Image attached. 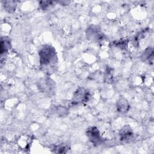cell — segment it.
<instances>
[{"mask_svg":"<svg viewBox=\"0 0 154 154\" xmlns=\"http://www.w3.org/2000/svg\"><path fill=\"white\" fill-rule=\"evenodd\" d=\"M69 149V147L68 145L65 144H58V146H55L54 147V152L55 153H66Z\"/></svg>","mask_w":154,"mask_h":154,"instance_id":"cell-12","label":"cell"},{"mask_svg":"<svg viewBox=\"0 0 154 154\" xmlns=\"http://www.w3.org/2000/svg\"><path fill=\"white\" fill-rule=\"evenodd\" d=\"M85 134L90 141L94 145L97 146L102 143V139L100 132L96 126H93L88 127Z\"/></svg>","mask_w":154,"mask_h":154,"instance_id":"cell-3","label":"cell"},{"mask_svg":"<svg viewBox=\"0 0 154 154\" xmlns=\"http://www.w3.org/2000/svg\"><path fill=\"white\" fill-rule=\"evenodd\" d=\"M91 95L86 89L82 87L78 88L73 94L72 103L78 104L79 103L87 102L90 99Z\"/></svg>","mask_w":154,"mask_h":154,"instance_id":"cell-2","label":"cell"},{"mask_svg":"<svg viewBox=\"0 0 154 154\" xmlns=\"http://www.w3.org/2000/svg\"><path fill=\"white\" fill-rule=\"evenodd\" d=\"M105 78H106L107 80L110 81L111 79L112 78V73L111 72V69L110 68L107 69L106 70V73H105Z\"/></svg>","mask_w":154,"mask_h":154,"instance_id":"cell-14","label":"cell"},{"mask_svg":"<svg viewBox=\"0 0 154 154\" xmlns=\"http://www.w3.org/2000/svg\"><path fill=\"white\" fill-rule=\"evenodd\" d=\"M39 87L44 92H49L53 88L52 81L48 79H43L42 81L40 82Z\"/></svg>","mask_w":154,"mask_h":154,"instance_id":"cell-8","label":"cell"},{"mask_svg":"<svg viewBox=\"0 0 154 154\" xmlns=\"http://www.w3.org/2000/svg\"><path fill=\"white\" fill-rule=\"evenodd\" d=\"M128 41L126 40H119V41L116 42L115 43V45L117 47H119V48L125 49L128 45Z\"/></svg>","mask_w":154,"mask_h":154,"instance_id":"cell-13","label":"cell"},{"mask_svg":"<svg viewBox=\"0 0 154 154\" xmlns=\"http://www.w3.org/2000/svg\"><path fill=\"white\" fill-rule=\"evenodd\" d=\"M16 2L13 1H5L4 2V7L6 11L9 13H13L16 8Z\"/></svg>","mask_w":154,"mask_h":154,"instance_id":"cell-9","label":"cell"},{"mask_svg":"<svg viewBox=\"0 0 154 154\" xmlns=\"http://www.w3.org/2000/svg\"><path fill=\"white\" fill-rule=\"evenodd\" d=\"M11 48V41L7 37H2L1 40V54L7 52Z\"/></svg>","mask_w":154,"mask_h":154,"instance_id":"cell-7","label":"cell"},{"mask_svg":"<svg viewBox=\"0 0 154 154\" xmlns=\"http://www.w3.org/2000/svg\"><path fill=\"white\" fill-rule=\"evenodd\" d=\"M143 58L145 60H147L149 63H152L153 59V50L152 48H147L144 52Z\"/></svg>","mask_w":154,"mask_h":154,"instance_id":"cell-10","label":"cell"},{"mask_svg":"<svg viewBox=\"0 0 154 154\" xmlns=\"http://www.w3.org/2000/svg\"><path fill=\"white\" fill-rule=\"evenodd\" d=\"M86 34L88 38L95 41L101 40L103 37L101 31L96 26H90L88 28L87 30Z\"/></svg>","mask_w":154,"mask_h":154,"instance_id":"cell-4","label":"cell"},{"mask_svg":"<svg viewBox=\"0 0 154 154\" xmlns=\"http://www.w3.org/2000/svg\"><path fill=\"white\" fill-rule=\"evenodd\" d=\"M119 134L121 141H128L133 136V131L130 126L125 125L120 130Z\"/></svg>","mask_w":154,"mask_h":154,"instance_id":"cell-5","label":"cell"},{"mask_svg":"<svg viewBox=\"0 0 154 154\" xmlns=\"http://www.w3.org/2000/svg\"><path fill=\"white\" fill-rule=\"evenodd\" d=\"M116 108L119 112L126 113L129 111L130 105L126 99L120 98L117 102Z\"/></svg>","mask_w":154,"mask_h":154,"instance_id":"cell-6","label":"cell"},{"mask_svg":"<svg viewBox=\"0 0 154 154\" xmlns=\"http://www.w3.org/2000/svg\"><path fill=\"white\" fill-rule=\"evenodd\" d=\"M55 1H42L39 2L40 8L43 10H46L51 7L55 4Z\"/></svg>","mask_w":154,"mask_h":154,"instance_id":"cell-11","label":"cell"},{"mask_svg":"<svg viewBox=\"0 0 154 154\" xmlns=\"http://www.w3.org/2000/svg\"><path fill=\"white\" fill-rule=\"evenodd\" d=\"M40 64L43 67L52 66L57 63V56L54 47L50 45L43 46L38 51Z\"/></svg>","mask_w":154,"mask_h":154,"instance_id":"cell-1","label":"cell"}]
</instances>
